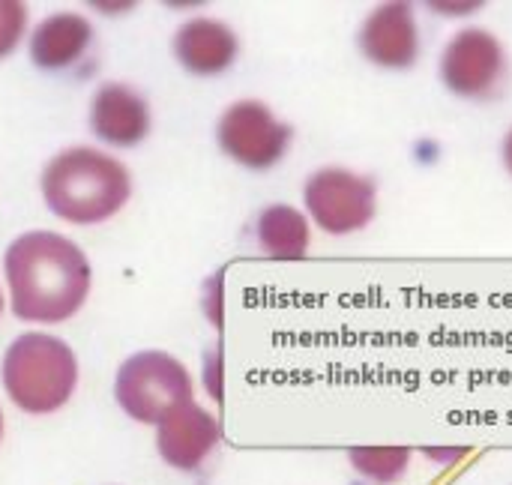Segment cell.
I'll return each mask as SVG.
<instances>
[{
	"instance_id": "obj_1",
	"label": "cell",
	"mask_w": 512,
	"mask_h": 485,
	"mask_svg": "<svg viewBox=\"0 0 512 485\" xmlns=\"http://www.w3.org/2000/svg\"><path fill=\"white\" fill-rule=\"evenodd\" d=\"M9 303L18 321L63 324L90 297L93 270L78 243L54 231H27L3 255Z\"/></svg>"
},
{
	"instance_id": "obj_2",
	"label": "cell",
	"mask_w": 512,
	"mask_h": 485,
	"mask_svg": "<svg viewBox=\"0 0 512 485\" xmlns=\"http://www.w3.org/2000/svg\"><path fill=\"white\" fill-rule=\"evenodd\" d=\"M39 189L45 207L57 219L90 228L108 222L126 207L132 177L120 159L96 147H69L42 168Z\"/></svg>"
},
{
	"instance_id": "obj_3",
	"label": "cell",
	"mask_w": 512,
	"mask_h": 485,
	"mask_svg": "<svg viewBox=\"0 0 512 485\" xmlns=\"http://www.w3.org/2000/svg\"><path fill=\"white\" fill-rule=\"evenodd\" d=\"M0 378L18 411L48 417L72 399L78 387V357L57 336L24 333L6 348Z\"/></svg>"
},
{
	"instance_id": "obj_4",
	"label": "cell",
	"mask_w": 512,
	"mask_h": 485,
	"mask_svg": "<svg viewBox=\"0 0 512 485\" xmlns=\"http://www.w3.org/2000/svg\"><path fill=\"white\" fill-rule=\"evenodd\" d=\"M192 372L165 351H138L120 363L114 375V399L120 411L144 426H159L171 411L192 399Z\"/></svg>"
},
{
	"instance_id": "obj_5",
	"label": "cell",
	"mask_w": 512,
	"mask_h": 485,
	"mask_svg": "<svg viewBox=\"0 0 512 485\" xmlns=\"http://www.w3.org/2000/svg\"><path fill=\"white\" fill-rule=\"evenodd\" d=\"M441 84L465 102H495L510 84V54L486 27H462L438 60Z\"/></svg>"
},
{
	"instance_id": "obj_6",
	"label": "cell",
	"mask_w": 512,
	"mask_h": 485,
	"mask_svg": "<svg viewBox=\"0 0 512 485\" xmlns=\"http://www.w3.org/2000/svg\"><path fill=\"white\" fill-rule=\"evenodd\" d=\"M303 207L312 225L330 237H348L372 225L378 216V186L372 177L327 165L306 177Z\"/></svg>"
},
{
	"instance_id": "obj_7",
	"label": "cell",
	"mask_w": 512,
	"mask_h": 485,
	"mask_svg": "<svg viewBox=\"0 0 512 485\" xmlns=\"http://www.w3.org/2000/svg\"><path fill=\"white\" fill-rule=\"evenodd\" d=\"M219 150L249 171L279 165L294 141V129L279 120L261 99H237L216 123Z\"/></svg>"
},
{
	"instance_id": "obj_8",
	"label": "cell",
	"mask_w": 512,
	"mask_h": 485,
	"mask_svg": "<svg viewBox=\"0 0 512 485\" xmlns=\"http://www.w3.org/2000/svg\"><path fill=\"white\" fill-rule=\"evenodd\" d=\"M357 45L363 57L381 69H396V72L411 69L423 51L414 6L402 0L375 6L360 24Z\"/></svg>"
},
{
	"instance_id": "obj_9",
	"label": "cell",
	"mask_w": 512,
	"mask_h": 485,
	"mask_svg": "<svg viewBox=\"0 0 512 485\" xmlns=\"http://www.w3.org/2000/svg\"><path fill=\"white\" fill-rule=\"evenodd\" d=\"M222 441L219 420L198 402H186L156 426L159 459L183 474L198 471Z\"/></svg>"
},
{
	"instance_id": "obj_10",
	"label": "cell",
	"mask_w": 512,
	"mask_h": 485,
	"mask_svg": "<svg viewBox=\"0 0 512 485\" xmlns=\"http://www.w3.org/2000/svg\"><path fill=\"white\" fill-rule=\"evenodd\" d=\"M90 132L111 147H135L150 135V102L126 81L102 84L90 99Z\"/></svg>"
},
{
	"instance_id": "obj_11",
	"label": "cell",
	"mask_w": 512,
	"mask_h": 485,
	"mask_svg": "<svg viewBox=\"0 0 512 485\" xmlns=\"http://www.w3.org/2000/svg\"><path fill=\"white\" fill-rule=\"evenodd\" d=\"M240 54L237 33L219 18H192L174 33V57L198 78H213L234 66Z\"/></svg>"
},
{
	"instance_id": "obj_12",
	"label": "cell",
	"mask_w": 512,
	"mask_h": 485,
	"mask_svg": "<svg viewBox=\"0 0 512 485\" xmlns=\"http://www.w3.org/2000/svg\"><path fill=\"white\" fill-rule=\"evenodd\" d=\"M93 42V24L81 12H54L30 33V60L45 72L75 66Z\"/></svg>"
},
{
	"instance_id": "obj_13",
	"label": "cell",
	"mask_w": 512,
	"mask_h": 485,
	"mask_svg": "<svg viewBox=\"0 0 512 485\" xmlns=\"http://www.w3.org/2000/svg\"><path fill=\"white\" fill-rule=\"evenodd\" d=\"M255 240L267 258L300 261L312 249V222L291 204H270L255 219Z\"/></svg>"
},
{
	"instance_id": "obj_14",
	"label": "cell",
	"mask_w": 512,
	"mask_h": 485,
	"mask_svg": "<svg viewBox=\"0 0 512 485\" xmlns=\"http://www.w3.org/2000/svg\"><path fill=\"white\" fill-rule=\"evenodd\" d=\"M348 462L369 483L393 485L408 474L411 450L408 447H354L348 450Z\"/></svg>"
},
{
	"instance_id": "obj_15",
	"label": "cell",
	"mask_w": 512,
	"mask_h": 485,
	"mask_svg": "<svg viewBox=\"0 0 512 485\" xmlns=\"http://www.w3.org/2000/svg\"><path fill=\"white\" fill-rule=\"evenodd\" d=\"M27 30V3L21 0H0V60L9 57Z\"/></svg>"
},
{
	"instance_id": "obj_16",
	"label": "cell",
	"mask_w": 512,
	"mask_h": 485,
	"mask_svg": "<svg viewBox=\"0 0 512 485\" xmlns=\"http://www.w3.org/2000/svg\"><path fill=\"white\" fill-rule=\"evenodd\" d=\"M207 372H204V378H207V393L216 399V402H222V348H213L210 354H207Z\"/></svg>"
},
{
	"instance_id": "obj_17",
	"label": "cell",
	"mask_w": 512,
	"mask_h": 485,
	"mask_svg": "<svg viewBox=\"0 0 512 485\" xmlns=\"http://www.w3.org/2000/svg\"><path fill=\"white\" fill-rule=\"evenodd\" d=\"M501 159H504V168H507V174L512 177V126L507 129L504 141H501Z\"/></svg>"
},
{
	"instance_id": "obj_18",
	"label": "cell",
	"mask_w": 512,
	"mask_h": 485,
	"mask_svg": "<svg viewBox=\"0 0 512 485\" xmlns=\"http://www.w3.org/2000/svg\"><path fill=\"white\" fill-rule=\"evenodd\" d=\"M0 441H3V411H0Z\"/></svg>"
},
{
	"instance_id": "obj_19",
	"label": "cell",
	"mask_w": 512,
	"mask_h": 485,
	"mask_svg": "<svg viewBox=\"0 0 512 485\" xmlns=\"http://www.w3.org/2000/svg\"><path fill=\"white\" fill-rule=\"evenodd\" d=\"M0 315H3V294H0Z\"/></svg>"
}]
</instances>
